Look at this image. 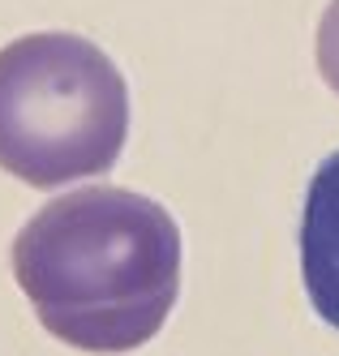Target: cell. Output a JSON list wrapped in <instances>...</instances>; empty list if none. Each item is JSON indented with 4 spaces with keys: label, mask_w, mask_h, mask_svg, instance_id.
Returning a JSON list of instances; mask_svg holds the SVG:
<instances>
[{
    "label": "cell",
    "mask_w": 339,
    "mask_h": 356,
    "mask_svg": "<svg viewBox=\"0 0 339 356\" xmlns=\"http://www.w3.org/2000/svg\"><path fill=\"white\" fill-rule=\"evenodd\" d=\"M13 275L43 330L82 352H134L180 292V227L146 193L86 185L52 197L13 241Z\"/></svg>",
    "instance_id": "1"
},
{
    "label": "cell",
    "mask_w": 339,
    "mask_h": 356,
    "mask_svg": "<svg viewBox=\"0 0 339 356\" xmlns=\"http://www.w3.org/2000/svg\"><path fill=\"white\" fill-rule=\"evenodd\" d=\"M301 275L314 314L339 330V150L318 163L305 189Z\"/></svg>",
    "instance_id": "3"
},
{
    "label": "cell",
    "mask_w": 339,
    "mask_h": 356,
    "mask_svg": "<svg viewBox=\"0 0 339 356\" xmlns=\"http://www.w3.org/2000/svg\"><path fill=\"white\" fill-rule=\"evenodd\" d=\"M318 73L339 95V0H331L318 22Z\"/></svg>",
    "instance_id": "4"
},
{
    "label": "cell",
    "mask_w": 339,
    "mask_h": 356,
    "mask_svg": "<svg viewBox=\"0 0 339 356\" xmlns=\"http://www.w3.org/2000/svg\"><path fill=\"white\" fill-rule=\"evenodd\" d=\"M129 134V86L82 35L39 31L0 47V168L35 189L108 172Z\"/></svg>",
    "instance_id": "2"
}]
</instances>
